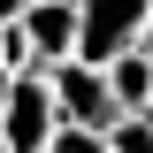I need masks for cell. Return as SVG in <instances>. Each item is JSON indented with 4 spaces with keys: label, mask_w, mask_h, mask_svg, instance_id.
I'll use <instances>...</instances> for the list:
<instances>
[{
    "label": "cell",
    "mask_w": 153,
    "mask_h": 153,
    "mask_svg": "<svg viewBox=\"0 0 153 153\" xmlns=\"http://www.w3.org/2000/svg\"><path fill=\"white\" fill-rule=\"evenodd\" d=\"M138 23H146V0H76V69H107V61L138 54Z\"/></svg>",
    "instance_id": "obj_1"
},
{
    "label": "cell",
    "mask_w": 153,
    "mask_h": 153,
    "mask_svg": "<svg viewBox=\"0 0 153 153\" xmlns=\"http://www.w3.org/2000/svg\"><path fill=\"white\" fill-rule=\"evenodd\" d=\"M54 130H61V115H54L46 76H16L8 84V107H0V153H46Z\"/></svg>",
    "instance_id": "obj_2"
},
{
    "label": "cell",
    "mask_w": 153,
    "mask_h": 153,
    "mask_svg": "<svg viewBox=\"0 0 153 153\" xmlns=\"http://www.w3.org/2000/svg\"><path fill=\"white\" fill-rule=\"evenodd\" d=\"M46 92H54V115L69 123V130L107 138V123H123V115H115V100H107V76H100V69L61 61V69H46Z\"/></svg>",
    "instance_id": "obj_3"
},
{
    "label": "cell",
    "mask_w": 153,
    "mask_h": 153,
    "mask_svg": "<svg viewBox=\"0 0 153 153\" xmlns=\"http://www.w3.org/2000/svg\"><path fill=\"white\" fill-rule=\"evenodd\" d=\"M23 46H31L38 69H61L76 46V0H23V16H16Z\"/></svg>",
    "instance_id": "obj_4"
},
{
    "label": "cell",
    "mask_w": 153,
    "mask_h": 153,
    "mask_svg": "<svg viewBox=\"0 0 153 153\" xmlns=\"http://www.w3.org/2000/svg\"><path fill=\"white\" fill-rule=\"evenodd\" d=\"M107 100H115V115H146V92H153V61H138V54H123V61H107Z\"/></svg>",
    "instance_id": "obj_5"
},
{
    "label": "cell",
    "mask_w": 153,
    "mask_h": 153,
    "mask_svg": "<svg viewBox=\"0 0 153 153\" xmlns=\"http://www.w3.org/2000/svg\"><path fill=\"white\" fill-rule=\"evenodd\" d=\"M100 146H107V153H153V115H123V123H107Z\"/></svg>",
    "instance_id": "obj_6"
},
{
    "label": "cell",
    "mask_w": 153,
    "mask_h": 153,
    "mask_svg": "<svg viewBox=\"0 0 153 153\" xmlns=\"http://www.w3.org/2000/svg\"><path fill=\"white\" fill-rule=\"evenodd\" d=\"M46 153H107V146H100L92 130H69V123H61V130H54V146H46Z\"/></svg>",
    "instance_id": "obj_7"
},
{
    "label": "cell",
    "mask_w": 153,
    "mask_h": 153,
    "mask_svg": "<svg viewBox=\"0 0 153 153\" xmlns=\"http://www.w3.org/2000/svg\"><path fill=\"white\" fill-rule=\"evenodd\" d=\"M138 61H153V0H146V23H138Z\"/></svg>",
    "instance_id": "obj_8"
},
{
    "label": "cell",
    "mask_w": 153,
    "mask_h": 153,
    "mask_svg": "<svg viewBox=\"0 0 153 153\" xmlns=\"http://www.w3.org/2000/svg\"><path fill=\"white\" fill-rule=\"evenodd\" d=\"M8 84H16V76H0V107H8Z\"/></svg>",
    "instance_id": "obj_9"
}]
</instances>
